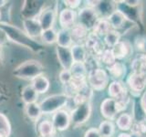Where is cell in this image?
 Segmentation results:
<instances>
[{
  "label": "cell",
  "mask_w": 146,
  "mask_h": 137,
  "mask_svg": "<svg viewBox=\"0 0 146 137\" xmlns=\"http://www.w3.org/2000/svg\"><path fill=\"white\" fill-rule=\"evenodd\" d=\"M0 27L6 32L8 41H11L23 48L29 49L32 52L38 53L44 48V46L38 41H36V39H31L24 31V29H21L15 25L7 22H0Z\"/></svg>",
  "instance_id": "6da1fadb"
},
{
  "label": "cell",
  "mask_w": 146,
  "mask_h": 137,
  "mask_svg": "<svg viewBox=\"0 0 146 137\" xmlns=\"http://www.w3.org/2000/svg\"><path fill=\"white\" fill-rule=\"evenodd\" d=\"M44 66L36 59H29L17 65L12 71V75L20 80H33L36 77L43 75Z\"/></svg>",
  "instance_id": "7a4b0ae2"
},
{
  "label": "cell",
  "mask_w": 146,
  "mask_h": 137,
  "mask_svg": "<svg viewBox=\"0 0 146 137\" xmlns=\"http://www.w3.org/2000/svg\"><path fill=\"white\" fill-rule=\"evenodd\" d=\"M70 97L65 93L52 94L46 97L39 102L41 112L44 115L54 114L60 110H63L68 103Z\"/></svg>",
  "instance_id": "3957f363"
},
{
  "label": "cell",
  "mask_w": 146,
  "mask_h": 137,
  "mask_svg": "<svg viewBox=\"0 0 146 137\" xmlns=\"http://www.w3.org/2000/svg\"><path fill=\"white\" fill-rule=\"evenodd\" d=\"M109 74L102 68H91L88 72L87 81L90 88L94 90H103L109 83Z\"/></svg>",
  "instance_id": "277c9868"
},
{
  "label": "cell",
  "mask_w": 146,
  "mask_h": 137,
  "mask_svg": "<svg viewBox=\"0 0 146 137\" xmlns=\"http://www.w3.org/2000/svg\"><path fill=\"white\" fill-rule=\"evenodd\" d=\"M91 112H92V107H91L90 100L78 105L70 112L71 122L74 123L75 125L84 124L85 122L89 121L91 115Z\"/></svg>",
  "instance_id": "5b68a950"
},
{
  "label": "cell",
  "mask_w": 146,
  "mask_h": 137,
  "mask_svg": "<svg viewBox=\"0 0 146 137\" xmlns=\"http://www.w3.org/2000/svg\"><path fill=\"white\" fill-rule=\"evenodd\" d=\"M100 19V16L95 8L85 7L79 10L78 13V23L84 26L89 31L92 30L95 24Z\"/></svg>",
  "instance_id": "8992f818"
},
{
  "label": "cell",
  "mask_w": 146,
  "mask_h": 137,
  "mask_svg": "<svg viewBox=\"0 0 146 137\" xmlns=\"http://www.w3.org/2000/svg\"><path fill=\"white\" fill-rule=\"evenodd\" d=\"M127 86L129 87L131 92L138 96L146 90V78L144 75L137 72H131L127 77Z\"/></svg>",
  "instance_id": "52a82bcc"
},
{
  "label": "cell",
  "mask_w": 146,
  "mask_h": 137,
  "mask_svg": "<svg viewBox=\"0 0 146 137\" xmlns=\"http://www.w3.org/2000/svg\"><path fill=\"white\" fill-rule=\"evenodd\" d=\"M51 122L55 128V130L58 132H63L68 129L70 123V113L66 110H60L57 112L52 114Z\"/></svg>",
  "instance_id": "ba28073f"
},
{
  "label": "cell",
  "mask_w": 146,
  "mask_h": 137,
  "mask_svg": "<svg viewBox=\"0 0 146 137\" xmlns=\"http://www.w3.org/2000/svg\"><path fill=\"white\" fill-rule=\"evenodd\" d=\"M107 19L109 20L112 29L117 30L119 32L121 29H123V27H125L128 23L133 22L131 20V18L125 15V13L121 9H115Z\"/></svg>",
  "instance_id": "9c48e42d"
},
{
  "label": "cell",
  "mask_w": 146,
  "mask_h": 137,
  "mask_svg": "<svg viewBox=\"0 0 146 137\" xmlns=\"http://www.w3.org/2000/svg\"><path fill=\"white\" fill-rule=\"evenodd\" d=\"M100 111L102 115L108 121L116 119L117 115L120 113L117 107V100L111 98H106L102 100L100 106Z\"/></svg>",
  "instance_id": "30bf717a"
},
{
  "label": "cell",
  "mask_w": 146,
  "mask_h": 137,
  "mask_svg": "<svg viewBox=\"0 0 146 137\" xmlns=\"http://www.w3.org/2000/svg\"><path fill=\"white\" fill-rule=\"evenodd\" d=\"M78 19V14L75 10L70 8H64L59 12L58 15V23L61 29L70 30L75 26Z\"/></svg>",
  "instance_id": "8fae6325"
},
{
  "label": "cell",
  "mask_w": 146,
  "mask_h": 137,
  "mask_svg": "<svg viewBox=\"0 0 146 137\" xmlns=\"http://www.w3.org/2000/svg\"><path fill=\"white\" fill-rule=\"evenodd\" d=\"M23 23V29L24 31L29 35L31 39H36L40 38L42 34L43 29L41 27L40 23L38 19V17L35 18H24L22 21Z\"/></svg>",
  "instance_id": "7c38bea8"
},
{
  "label": "cell",
  "mask_w": 146,
  "mask_h": 137,
  "mask_svg": "<svg viewBox=\"0 0 146 137\" xmlns=\"http://www.w3.org/2000/svg\"><path fill=\"white\" fill-rule=\"evenodd\" d=\"M108 94L110 98L115 100H121L127 99V87L121 80H112L109 85Z\"/></svg>",
  "instance_id": "4fadbf2b"
},
{
  "label": "cell",
  "mask_w": 146,
  "mask_h": 137,
  "mask_svg": "<svg viewBox=\"0 0 146 137\" xmlns=\"http://www.w3.org/2000/svg\"><path fill=\"white\" fill-rule=\"evenodd\" d=\"M56 55L58 58V61L60 64L61 68L63 70H70L74 63L70 48H63L57 46L56 47Z\"/></svg>",
  "instance_id": "5bb4252c"
},
{
  "label": "cell",
  "mask_w": 146,
  "mask_h": 137,
  "mask_svg": "<svg viewBox=\"0 0 146 137\" xmlns=\"http://www.w3.org/2000/svg\"><path fill=\"white\" fill-rule=\"evenodd\" d=\"M57 17V12L53 8H45L42 9V11L38 17V19L42 27L43 30H47L53 29L55 20Z\"/></svg>",
  "instance_id": "9a60e30c"
},
{
  "label": "cell",
  "mask_w": 146,
  "mask_h": 137,
  "mask_svg": "<svg viewBox=\"0 0 146 137\" xmlns=\"http://www.w3.org/2000/svg\"><path fill=\"white\" fill-rule=\"evenodd\" d=\"M111 50L116 61H121L126 59L132 52V47L129 41L121 40L117 45L114 46Z\"/></svg>",
  "instance_id": "2e32d148"
},
{
  "label": "cell",
  "mask_w": 146,
  "mask_h": 137,
  "mask_svg": "<svg viewBox=\"0 0 146 137\" xmlns=\"http://www.w3.org/2000/svg\"><path fill=\"white\" fill-rule=\"evenodd\" d=\"M72 36L73 43L74 44H84L85 40L88 37L90 31L84 26L80 25V23H76L75 26L70 29Z\"/></svg>",
  "instance_id": "e0dca14e"
},
{
  "label": "cell",
  "mask_w": 146,
  "mask_h": 137,
  "mask_svg": "<svg viewBox=\"0 0 146 137\" xmlns=\"http://www.w3.org/2000/svg\"><path fill=\"white\" fill-rule=\"evenodd\" d=\"M109 72V77H111L113 80H121L126 75L127 68L124 63L116 61L113 65L107 67Z\"/></svg>",
  "instance_id": "ac0fdd59"
},
{
  "label": "cell",
  "mask_w": 146,
  "mask_h": 137,
  "mask_svg": "<svg viewBox=\"0 0 146 137\" xmlns=\"http://www.w3.org/2000/svg\"><path fill=\"white\" fill-rule=\"evenodd\" d=\"M31 85L38 94H44L49 90L50 82L49 80L44 74L36 77L31 81Z\"/></svg>",
  "instance_id": "d6986e66"
},
{
  "label": "cell",
  "mask_w": 146,
  "mask_h": 137,
  "mask_svg": "<svg viewBox=\"0 0 146 137\" xmlns=\"http://www.w3.org/2000/svg\"><path fill=\"white\" fill-rule=\"evenodd\" d=\"M70 50L74 62L86 63L88 61V52L83 44H73Z\"/></svg>",
  "instance_id": "ffe728a7"
},
{
  "label": "cell",
  "mask_w": 146,
  "mask_h": 137,
  "mask_svg": "<svg viewBox=\"0 0 146 137\" xmlns=\"http://www.w3.org/2000/svg\"><path fill=\"white\" fill-rule=\"evenodd\" d=\"M57 45L63 48H71L73 43L72 36L70 30L68 29H60L58 31L57 36Z\"/></svg>",
  "instance_id": "44dd1931"
},
{
  "label": "cell",
  "mask_w": 146,
  "mask_h": 137,
  "mask_svg": "<svg viewBox=\"0 0 146 137\" xmlns=\"http://www.w3.org/2000/svg\"><path fill=\"white\" fill-rule=\"evenodd\" d=\"M38 98V94L34 90V88L32 87L31 84L27 85L22 89L21 99L23 100V102L25 103V105L26 104H29V103L36 102Z\"/></svg>",
  "instance_id": "7402d4cb"
},
{
  "label": "cell",
  "mask_w": 146,
  "mask_h": 137,
  "mask_svg": "<svg viewBox=\"0 0 146 137\" xmlns=\"http://www.w3.org/2000/svg\"><path fill=\"white\" fill-rule=\"evenodd\" d=\"M132 123L133 118L127 112H122L116 118V126L123 132L129 131L132 127Z\"/></svg>",
  "instance_id": "603a6c76"
},
{
  "label": "cell",
  "mask_w": 146,
  "mask_h": 137,
  "mask_svg": "<svg viewBox=\"0 0 146 137\" xmlns=\"http://www.w3.org/2000/svg\"><path fill=\"white\" fill-rule=\"evenodd\" d=\"M111 29H112V27L107 18H100L97 21V23L95 24L91 32H93V33L95 35H97L98 37H104Z\"/></svg>",
  "instance_id": "cb8c5ba5"
},
{
  "label": "cell",
  "mask_w": 146,
  "mask_h": 137,
  "mask_svg": "<svg viewBox=\"0 0 146 137\" xmlns=\"http://www.w3.org/2000/svg\"><path fill=\"white\" fill-rule=\"evenodd\" d=\"M38 132L39 137H52L56 135V130L52 124L51 121L44 120L40 122L38 126Z\"/></svg>",
  "instance_id": "d4e9b609"
},
{
  "label": "cell",
  "mask_w": 146,
  "mask_h": 137,
  "mask_svg": "<svg viewBox=\"0 0 146 137\" xmlns=\"http://www.w3.org/2000/svg\"><path fill=\"white\" fill-rule=\"evenodd\" d=\"M113 1H100V5L95 9L97 10L100 18H108L110 15L115 10Z\"/></svg>",
  "instance_id": "484cf974"
},
{
  "label": "cell",
  "mask_w": 146,
  "mask_h": 137,
  "mask_svg": "<svg viewBox=\"0 0 146 137\" xmlns=\"http://www.w3.org/2000/svg\"><path fill=\"white\" fill-rule=\"evenodd\" d=\"M25 113L32 121H38L42 115V112L39 106V103L34 102L25 105Z\"/></svg>",
  "instance_id": "4316f807"
},
{
  "label": "cell",
  "mask_w": 146,
  "mask_h": 137,
  "mask_svg": "<svg viewBox=\"0 0 146 137\" xmlns=\"http://www.w3.org/2000/svg\"><path fill=\"white\" fill-rule=\"evenodd\" d=\"M121 34L117 30L111 29L103 37V42L107 46L108 49H112L121 41Z\"/></svg>",
  "instance_id": "83f0119b"
},
{
  "label": "cell",
  "mask_w": 146,
  "mask_h": 137,
  "mask_svg": "<svg viewBox=\"0 0 146 137\" xmlns=\"http://www.w3.org/2000/svg\"><path fill=\"white\" fill-rule=\"evenodd\" d=\"M98 130L102 137H112L115 132V125L111 121H103L100 123Z\"/></svg>",
  "instance_id": "f1b7e54d"
},
{
  "label": "cell",
  "mask_w": 146,
  "mask_h": 137,
  "mask_svg": "<svg viewBox=\"0 0 146 137\" xmlns=\"http://www.w3.org/2000/svg\"><path fill=\"white\" fill-rule=\"evenodd\" d=\"M70 70L72 74V77L87 78V76H88V72H89L88 68H87V66H86V63H82V62H74Z\"/></svg>",
  "instance_id": "f546056e"
},
{
  "label": "cell",
  "mask_w": 146,
  "mask_h": 137,
  "mask_svg": "<svg viewBox=\"0 0 146 137\" xmlns=\"http://www.w3.org/2000/svg\"><path fill=\"white\" fill-rule=\"evenodd\" d=\"M57 36H58V31H56L53 29L43 30L42 34H41L40 39L42 40L44 44L48 45H52L57 42Z\"/></svg>",
  "instance_id": "4dcf8cb0"
},
{
  "label": "cell",
  "mask_w": 146,
  "mask_h": 137,
  "mask_svg": "<svg viewBox=\"0 0 146 137\" xmlns=\"http://www.w3.org/2000/svg\"><path fill=\"white\" fill-rule=\"evenodd\" d=\"M99 59H100V61H102L104 65H106L107 67L113 65V64L117 61L115 57H114V55H113L111 49H105L103 50V52L100 54Z\"/></svg>",
  "instance_id": "1f68e13d"
},
{
  "label": "cell",
  "mask_w": 146,
  "mask_h": 137,
  "mask_svg": "<svg viewBox=\"0 0 146 137\" xmlns=\"http://www.w3.org/2000/svg\"><path fill=\"white\" fill-rule=\"evenodd\" d=\"M0 132L9 137L11 134V125L8 118L4 113L0 112Z\"/></svg>",
  "instance_id": "d6a6232c"
},
{
  "label": "cell",
  "mask_w": 146,
  "mask_h": 137,
  "mask_svg": "<svg viewBox=\"0 0 146 137\" xmlns=\"http://www.w3.org/2000/svg\"><path fill=\"white\" fill-rule=\"evenodd\" d=\"M83 91H84V90H82L81 92L78 93V94L74 95L72 97L73 102H74V104L76 105V106H78V105H80V104L84 103L86 102H89V100H90L89 95H87L86 93H84Z\"/></svg>",
  "instance_id": "836d02e7"
},
{
  "label": "cell",
  "mask_w": 146,
  "mask_h": 137,
  "mask_svg": "<svg viewBox=\"0 0 146 137\" xmlns=\"http://www.w3.org/2000/svg\"><path fill=\"white\" fill-rule=\"evenodd\" d=\"M58 79L63 85H67L68 83H70V80H72V74H71L70 70H62L60 72H59Z\"/></svg>",
  "instance_id": "e575fe53"
},
{
  "label": "cell",
  "mask_w": 146,
  "mask_h": 137,
  "mask_svg": "<svg viewBox=\"0 0 146 137\" xmlns=\"http://www.w3.org/2000/svg\"><path fill=\"white\" fill-rule=\"evenodd\" d=\"M134 47L138 51L141 52L146 51V39L141 36L137 37L134 41Z\"/></svg>",
  "instance_id": "d590c367"
},
{
  "label": "cell",
  "mask_w": 146,
  "mask_h": 137,
  "mask_svg": "<svg viewBox=\"0 0 146 137\" xmlns=\"http://www.w3.org/2000/svg\"><path fill=\"white\" fill-rule=\"evenodd\" d=\"M63 3L66 6L67 8L75 10V9H77L78 7H80L81 1L80 0H64Z\"/></svg>",
  "instance_id": "8d00e7d4"
},
{
  "label": "cell",
  "mask_w": 146,
  "mask_h": 137,
  "mask_svg": "<svg viewBox=\"0 0 146 137\" xmlns=\"http://www.w3.org/2000/svg\"><path fill=\"white\" fill-rule=\"evenodd\" d=\"M84 137H102V136L100 134V132H99L98 128L92 127L85 132Z\"/></svg>",
  "instance_id": "74e56055"
},
{
  "label": "cell",
  "mask_w": 146,
  "mask_h": 137,
  "mask_svg": "<svg viewBox=\"0 0 146 137\" xmlns=\"http://www.w3.org/2000/svg\"><path fill=\"white\" fill-rule=\"evenodd\" d=\"M121 2L129 7H137L141 4V2L138 1V0H126V1H121Z\"/></svg>",
  "instance_id": "f35d334b"
},
{
  "label": "cell",
  "mask_w": 146,
  "mask_h": 137,
  "mask_svg": "<svg viewBox=\"0 0 146 137\" xmlns=\"http://www.w3.org/2000/svg\"><path fill=\"white\" fill-rule=\"evenodd\" d=\"M8 41L6 32H5L1 27H0V47H2Z\"/></svg>",
  "instance_id": "ab89813d"
},
{
  "label": "cell",
  "mask_w": 146,
  "mask_h": 137,
  "mask_svg": "<svg viewBox=\"0 0 146 137\" xmlns=\"http://www.w3.org/2000/svg\"><path fill=\"white\" fill-rule=\"evenodd\" d=\"M141 107L143 109V112L146 114V90L143 91V95H141Z\"/></svg>",
  "instance_id": "60d3db41"
},
{
  "label": "cell",
  "mask_w": 146,
  "mask_h": 137,
  "mask_svg": "<svg viewBox=\"0 0 146 137\" xmlns=\"http://www.w3.org/2000/svg\"><path fill=\"white\" fill-rule=\"evenodd\" d=\"M86 3H87V7L96 8L100 5V0H97V1H90V0H89V1H86Z\"/></svg>",
  "instance_id": "b9f144b4"
},
{
  "label": "cell",
  "mask_w": 146,
  "mask_h": 137,
  "mask_svg": "<svg viewBox=\"0 0 146 137\" xmlns=\"http://www.w3.org/2000/svg\"><path fill=\"white\" fill-rule=\"evenodd\" d=\"M117 137H131V134H128L126 132H122L121 134H119Z\"/></svg>",
  "instance_id": "7bdbcfd3"
},
{
  "label": "cell",
  "mask_w": 146,
  "mask_h": 137,
  "mask_svg": "<svg viewBox=\"0 0 146 137\" xmlns=\"http://www.w3.org/2000/svg\"><path fill=\"white\" fill-rule=\"evenodd\" d=\"M130 134H131V137H141V134H140L139 132H131Z\"/></svg>",
  "instance_id": "ee69618b"
},
{
  "label": "cell",
  "mask_w": 146,
  "mask_h": 137,
  "mask_svg": "<svg viewBox=\"0 0 146 137\" xmlns=\"http://www.w3.org/2000/svg\"><path fill=\"white\" fill-rule=\"evenodd\" d=\"M2 59H3V50H2V47H0V64L2 62Z\"/></svg>",
  "instance_id": "f6af8a7d"
},
{
  "label": "cell",
  "mask_w": 146,
  "mask_h": 137,
  "mask_svg": "<svg viewBox=\"0 0 146 137\" xmlns=\"http://www.w3.org/2000/svg\"><path fill=\"white\" fill-rule=\"evenodd\" d=\"M6 4H7V1H4V0H1V1H0V7H4Z\"/></svg>",
  "instance_id": "bcb514c9"
},
{
  "label": "cell",
  "mask_w": 146,
  "mask_h": 137,
  "mask_svg": "<svg viewBox=\"0 0 146 137\" xmlns=\"http://www.w3.org/2000/svg\"><path fill=\"white\" fill-rule=\"evenodd\" d=\"M0 137H7L5 134H1V132H0Z\"/></svg>",
  "instance_id": "7dc6e473"
},
{
  "label": "cell",
  "mask_w": 146,
  "mask_h": 137,
  "mask_svg": "<svg viewBox=\"0 0 146 137\" xmlns=\"http://www.w3.org/2000/svg\"><path fill=\"white\" fill-rule=\"evenodd\" d=\"M0 18H1V11H0Z\"/></svg>",
  "instance_id": "c3c4849f"
},
{
  "label": "cell",
  "mask_w": 146,
  "mask_h": 137,
  "mask_svg": "<svg viewBox=\"0 0 146 137\" xmlns=\"http://www.w3.org/2000/svg\"><path fill=\"white\" fill-rule=\"evenodd\" d=\"M52 137H58V136H56V135H55V136H52Z\"/></svg>",
  "instance_id": "681fc988"
},
{
  "label": "cell",
  "mask_w": 146,
  "mask_h": 137,
  "mask_svg": "<svg viewBox=\"0 0 146 137\" xmlns=\"http://www.w3.org/2000/svg\"><path fill=\"white\" fill-rule=\"evenodd\" d=\"M145 78H146V74H145Z\"/></svg>",
  "instance_id": "f907efd6"
}]
</instances>
